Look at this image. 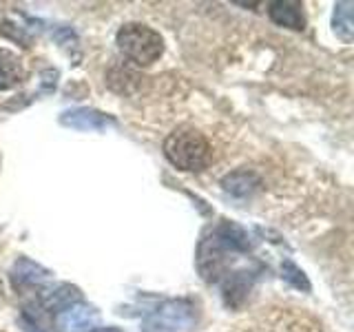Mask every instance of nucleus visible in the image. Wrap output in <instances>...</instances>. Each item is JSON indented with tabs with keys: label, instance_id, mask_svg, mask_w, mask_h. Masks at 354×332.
I'll list each match as a JSON object with an SVG mask.
<instances>
[{
	"label": "nucleus",
	"instance_id": "3",
	"mask_svg": "<svg viewBox=\"0 0 354 332\" xmlns=\"http://www.w3.org/2000/svg\"><path fill=\"white\" fill-rule=\"evenodd\" d=\"M270 16L274 22H279V25L304 29V16H301V11H299V5L295 3H274L270 9Z\"/></svg>",
	"mask_w": 354,
	"mask_h": 332
},
{
	"label": "nucleus",
	"instance_id": "4",
	"mask_svg": "<svg viewBox=\"0 0 354 332\" xmlns=\"http://www.w3.org/2000/svg\"><path fill=\"white\" fill-rule=\"evenodd\" d=\"M20 77V64L11 53L0 51V84L11 86L16 84Z\"/></svg>",
	"mask_w": 354,
	"mask_h": 332
},
{
	"label": "nucleus",
	"instance_id": "1",
	"mask_svg": "<svg viewBox=\"0 0 354 332\" xmlns=\"http://www.w3.org/2000/svg\"><path fill=\"white\" fill-rule=\"evenodd\" d=\"M164 155L182 171H202L213 158V149L199 131L177 129L164 140Z\"/></svg>",
	"mask_w": 354,
	"mask_h": 332
},
{
	"label": "nucleus",
	"instance_id": "2",
	"mask_svg": "<svg viewBox=\"0 0 354 332\" xmlns=\"http://www.w3.org/2000/svg\"><path fill=\"white\" fill-rule=\"evenodd\" d=\"M118 47L129 60L140 66H149L162 55L164 40L155 29L140 22H129L118 31Z\"/></svg>",
	"mask_w": 354,
	"mask_h": 332
}]
</instances>
